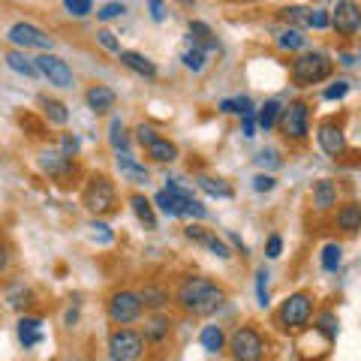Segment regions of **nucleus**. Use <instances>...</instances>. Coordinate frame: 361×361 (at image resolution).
Here are the masks:
<instances>
[{
	"label": "nucleus",
	"mask_w": 361,
	"mask_h": 361,
	"mask_svg": "<svg viewBox=\"0 0 361 361\" xmlns=\"http://www.w3.org/2000/svg\"><path fill=\"white\" fill-rule=\"evenodd\" d=\"M226 292L208 277H187L178 286V304L193 316H211L223 307Z\"/></svg>",
	"instance_id": "obj_1"
},
{
	"label": "nucleus",
	"mask_w": 361,
	"mask_h": 361,
	"mask_svg": "<svg viewBox=\"0 0 361 361\" xmlns=\"http://www.w3.org/2000/svg\"><path fill=\"white\" fill-rule=\"evenodd\" d=\"M331 75V58L325 51H304L301 58L292 61V82L301 87L319 85Z\"/></svg>",
	"instance_id": "obj_2"
},
{
	"label": "nucleus",
	"mask_w": 361,
	"mask_h": 361,
	"mask_svg": "<svg viewBox=\"0 0 361 361\" xmlns=\"http://www.w3.org/2000/svg\"><path fill=\"white\" fill-rule=\"evenodd\" d=\"M277 319L286 331H304L313 319V295H307V292H292V295L280 304Z\"/></svg>",
	"instance_id": "obj_3"
},
{
	"label": "nucleus",
	"mask_w": 361,
	"mask_h": 361,
	"mask_svg": "<svg viewBox=\"0 0 361 361\" xmlns=\"http://www.w3.org/2000/svg\"><path fill=\"white\" fill-rule=\"evenodd\" d=\"M229 353H232L235 361H265L268 343L256 329L244 325V329H238L229 337Z\"/></svg>",
	"instance_id": "obj_4"
},
{
	"label": "nucleus",
	"mask_w": 361,
	"mask_h": 361,
	"mask_svg": "<svg viewBox=\"0 0 361 361\" xmlns=\"http://www.w3.org/2000/svg\"><path fill=\"white\" fill-rule=\"evenodd\" d=\"M145 353V337L133 329H118L109 337V361H139Z\"/></svg>",
	"instance_id": "obj_5"
},
{
	"label": "nucleus",
	"mask_w": 361,
	"mask_h": 361,
	"mask_svg": "<svg viewBox=\"0 0 361 361\" xmlns=\"http://www.w3.org/2000/svg\"><path fill=\"white\" fill-rule=\"evenodd\" d=\"M115 202H118L115 184H111L106 175H94V178H90V184L85 190V205H87V211H94L97 217H99V214L115 211Z\"/></svg>",
	"instance_id": "obj_6"
},
{
	"label": "nucleus",
	"mask_w": 361,
	"mask_h": 361,
	"mask_svg": "<svg viewBox=\"0 0 361 361\" xmlns=\"http://www.w3.org/2000/svg\"><path fill=\"white\" fill-rule=\"evenodd\" d=\"M145 304L139 298V292H130V289H121L109 298V319L115 325H130L142 316Z\"/></svg>",
	"instance_id": "obj_7"
},
{
	"label": "nucleus",
	"mask_w": 361,
	"mask_h": 361,
	"mask_svg": "<svg viewBox=\"0 0 361 361\" xmlns=\"http://www.w3.org/2000/svg\"><path fill=\"white\" fill-rule=\"evenodd\" d=\"M280 130H283L286 139H295V142H304L310 133V109L307 103H289L283 111H280Z\"/></svg>",
	"instance_id": "obj_8"
},
{
	"label": "nucleus",
	"mask_w": 361,
	"mask_h": 361,
	"mask_svg": "<svg viewBox=\"0 0 361 361\" xmlns=\"http://www.w3.org/2000/svg\"><path fill=\"white\" fill-rule=\"evenodd\" d=\"M9 42L18 45V49H39V51L51 49V37H49V33L39 30L37 25H27V21H18V25L9 27Z\"/></svg>",
	"instance_id": "obj_9"
},
{
	"label": "nucleus",
	"mask_w": 361,
	"mask_h": 361,
	"mask_svg": "<svg viewBox=\"0 0 361 361\" xmlns=\"http://www.w3.org/2000/svg\"><path fill=\"white\" fill-rule=\"evenodd\" d=\"M37 66H39V73L49 78V85L54 87H73V70H70V63L61 61L58 54H39L37 58Z\"/></svg>",
	"instance_id": "obj_10"
},
{
	"label": "nucleus",
	"mask_w": 361,
	"mask_h": 361,
	"mask_svg": "<svg viewBox=\"0 0 361 361\" xmlns=\"http://www.w3.org/2000/svg\"><path fill=\"white\" fill-rule=\"evenodd\" d=\"M331 27L341 33V37H355L361 30V6L349 4V0H341L337 9L331 13Z\"/></svg>",
	"instance_id": "obj_11"
},
{
	"label": "nucleus",
	"mask_w": 361,
	"mask_h": 361,
	"mask_svg": "<svg viewBox=\"0 0 361 361\" xmlns=\"http://www.w3.org/2000/svg\"><path fill=\"white\" fill-rule=\"evenodd\" d=\"M316 142H319V148L329 157H341L343 148H346V135L334 121L319 123V130H316Z\"/></svg>",
	"instance_id": "obj_12"
},
{
	"label": "nucleus",
	"mask_w": 361,
	"mask_h": 361,
	"mask_svg": "<svg viewBox=\"0 0 361 361\" xmlns=\"http://www.w3.org/2000/svg\"><path fill=\"white\" fill-rule=\"evenodd\" d=\"M85 99H87V109L90 111H97V115H106V111H111L115 109V90L111 87H106V85H94L85 94Z\"/></svg>",
	"instance_id": "obj_13"
},
{
	"label": "nucleus",
	"mask_w": 361,
	"mask_h": 361,
	"mask_svg": "<svg viewBox=\"0 0 361 361\" xmlns=\"http://www.w3.org/2000/svg\"><path fill=\"white\" fill-rule=\"evenodd\" d=\"M121 63L127 66V70H133L135 75H142V78H157V66H154V61H148L145 54H139V51H127L123 49L121 54Z\"/></svg>",
	"instance_id": "obj_14"
},
{
	"label": "nucleus",
	"mask_w": 361,
	"mask_h": 361,
	"mask_svg": "<svg viewBox=\"0 0 361 361\" xmlns=\"http://www.w3.org/2000/svg\"><path fill=\"white\" fill-rule=\"evenodd\" d=\"M313 205L316 211H331L337 205V184L329 178H322V180H316L313 184Z\"/></svg>",
	"instance_id": "obj_15"
},
{
	"label": "nucleus",
	"mask_w": 361,
	"mask_h": 361,
	"mask_svg": "<svg viewBox=\"0 0 361 361\" xmlns=\"http://www.w3.org/2000/svg\"><path fill=\"white\" fill-rule=\"evenodd\" d=\"M118 169H121V175L133 180V184H148V169H145L139 160H135L133 154H118Z\"/></svg>",
	"instance_id": "obj_16"
},
{
	"label": "nucleus",
	"mask_w": 361,
	"mask_h": 361,
	"mask_svg": "<svg viewBox=\"0 0 361 361\" xmlns=\"http://www.w3.org/2000/svg\"><path fill=\"white\" fill-rule=\"evenodd\" d=\"M18 341L25 343V349L37 346L42 341V319L39 316H21L18 319Z\"/></svg>",
	"instance_id": "obj_17"
},
{
	"label": "nucleus",
	"mask_w": 361,
	"mask_h": 361,
	"mask_svg": "<svg viewBox=\"0 0 361 361\" xmlns=\"http://www.w3.org/2000/svg\"><path fill=\"white\" fill-rule=\"evenodd\" d=\"M337 226H341L346 235L361 232V205L358 202H346V205L337 208Z\"/></svg>",
	"instance_id": "obj_18"
},
{
	"label": "nucleus",
	"mask_w": 361,
	"mask_h": 361,
	"mask_svg": "<svg viewBox=\"0 0 361 361\" xmlns=\"http://www.w3.org/2000/svg\"><path fill=\"white\" fill-rule=\"evenodd\" d=\"M130 208H133V214H135V217H139V223H142V226H145V229H148V232H154V229H157L154 205H151V202L145 199V196H139V193H135V196H130Z\"/></svg>",
	"instance_id": "obj_19"
},
{
	"label": "nucleus",
	"mask_w": 361,
	"mask_h": 361,
	"mask_svg": "<svg viewBox=\"0 0 361 361\" xmlns=\"http://www.w3.org/2000/svg\"><path fill=\"white\" fill-rule=\"evenodd\" d=\"M6 66H9L13 73H18V75H27V78H37V75H39L37 61H30L25 51H9V54H6Z\"/></svg>",
	"instance_id": "obj_20"
},
{
	"label": "nucleus",
	"mask_w": 361,
	"mask_h": 361,
	"mask_svg": "<svg viewBox=\"0 0 361 361\" xmlns=\"http://www.w3.org/2000/svg\"><path fill=\"white\" fill-rule=\"evenodd\" d=\"M196 184H199V190H205L208 196H214V199H232L235 196V190L226 184L223 178H208V175H199L196 178Z\"/></svg>",
	"instance_id": "obj_21"
},
{
	"label": "nucleus",
	"mask_w": 361,
	"mask_h": 361,
	"mask_svg": "<svg viewBox=\"0 0 361 361\" xmlns=\"http://www.w3.org/2000/svg\"><path fill=\"white\" fill-rule=\"evenodd\" d=\"M199 343L202 349H208V353H223L226 349V331L220 329V325H205L199 334Z\"/></svg>",
	"instance_id": "obj_22"
},
{
	"label": "nucleus",
	"mask_w": 361,
	"mask_h": 361,
	"mask_svg": "<svg viewBox=\"0 0 361 361\" xmlns=\"http://www.w3.org/2000/svg\"><path fill=\"white\" fill-rule=\"evenodd\" d=\"M190 39H193V45H199V49H205V51L217 49V37L211 33V27L205 25V21H190Z\"/></svg>",
	"instance_id": "obj_23"
},
{
	"label": "nucleus",
	"mask_w": 361,
	"mask_h": 361,
	"mask_svg": "<svg viewBox=\"0 0 361 361\" xmlns=\"http://www.w3.org/2000/svg\"><path fill=\"white\" fill-rule=\"evenodd\" d=\"M39 166L45 169L49 175H63V172H70V157H66L63 151H45L39 157Z\"/></svg>",
	"instance_id": "obj_24"
},
{
	"label": "nucleus",
	"mask_w": 361,
	"mask_h": 361,
	"mask_svg": "<svg viewBox=\"0 0 361 361\" xmlns=\"http://www.w3.org/2000/svg\"><path fill=\"white\" fill-rule=\"evenodd\" d=\"M145 151H148V157H151L154 163H172L175 157H178V148H175V145L169 142V139H163V135H160L157 142H151Z\"/></svg>",
	"instance_id": "obj_25"
},
{
	"label": "nucleus",
	"mask_w": 361,
	"mask_h": 361,
	"mask_svg": "<svg viewBox=\"0 0 361 361\" xmlns=\"http://www.w3.org/2000/svg\"><path fill=\"white\" fill-rule=\"evenodd\" d=\"M109 142H111V148H115L118 154H123L130 148V135H127V127H123L121 118H111V123H109Z\"/></svg>",
	"instance_id": "obj_26"
},
{
	"label": "nucleus",
	"mask_w": 361,
	"mask_h": 361,
	"mask_svg": "<svg viewBox=\"0 0 361 361\" xmlns=\"http://www.w3.org/2000/svg\"><path fill=\"white\" fill-rule=\"evenodd\" d=\"M39 106H42L45 118H49L51 123H66V121H70V111H66V106L61 103V99H49V97H39Z\"/></svg>",
	"instance_id": "obj_27"
},
{
	"label": "nucleus",
	"mask_w": 361,
	"mask_h": 361,
	"mask_svg": "<svg viewBox=\"0 0 361 361\" xmlns=\"http://www.w3.org/2000/svg\"><path fill=\"white\" fill-rule=\"evenodd\" d=\"M277 45L283 51H298L307 45V37L298 30V27H286V30H280V37H277Z\"/></svg>",
	"instance_id": "obj_28"
},
{
	"label": "nucleus",
	"mask_w": 361,
	"mask_h": 361,
	"mask_svg": "<svg viewBox=\"0 0 361 361\" xmlns=\"http://www.w3.org/2000/svg\"><path fill=\"white\" fill-rule=\"evenodd\" d=\"M280 111H283V106H280L277 99H268V103H265L262 109H259L256 123H259V127H262V130L268 133V130H271V127H274V123L280 121Z\"/></svg>",
	"instance_id": "obj_29"
},
{
	"label": "nucleus",
	"mask_w": 361,
	"mask_h": 361,
	"mask_svg": "<svg viewBox=\"0 0 361 361\" xmlns=\"http://www.w3.org/2000/svg\"><path fill=\"white\" fill-rule=\"evenodd\" d=\"M139 298H142V304H145L148 310H163L166 304H169V292L157 289V286H145V289L139 292Z\"/></svg>",
	"instance_id": "obj_30"
},
{
	"label": "nucleus",
	"mask_w": 361,
	"mask_h": 361,
	"mask_svg": "<svg viewBox=\"0 0 361 361\" xmlns=\"http://www.w3.org/2000/svg\"><path fill=\"white\" fill-rule=\"evenodd\" d=\"M169 329H172V322H169L166 316H154V319L148 322V329H145V341H151V343H160L163 337L169 334Z\"/></svg>",
	"instance_id": "obj_31"
},
{
	"label": "nucleus",
	"mask_w": 361,
	"mask_h": 361,
	"mask_svg": "<svg viewBox=\"0 0 361 361\" xmlns=\"http://www.w3.org/2000/svg\"><path fill=\"white\" fill-rule=\"evenodd\" d=\"M283 21L289 27H310V9H304V6H286L283 9Z\"/></svg>",
	"instance_id": "obj_32"
},
{
	"label": "nucleus",
	"mask_w": 361,
	"mask_h": 361,
	"mask_svg": "<svg viewBox=\"0 0 361 361\" xmlns=\"http://www.w3.org/2000/svg\"><path fill=\"white\" fill-rule=\"evenodd\" d=\"M205 58H208V51H205V49H199V45H193V49H187L184 54H180L184 66H187V70H193V73H202V70H205Z\"/></svg>",
	"instance_id": "obj_33"
},
{
	"label": "nucleus",
	"mask_w": 361,
	"mask_h": 361,
	"mask_svg": "<svg viewBox=\"0 0 361 361\" xmlns=\"http://www.w3.org/2000/svg\"><path fill=\"white\" fill-rule=\"evenodd\" d=\"M343 262V247L341 244H325L322 247V268L325 271H337Z\"/></svg>",
	"instance_id": "obj_34"
},
{
	"label": "nucleus",
	"mask_w": 361,
	"mask_h": 361,
	"mask_svg": "<svg viewBox=\"0 0 361 361\" xmlns=\"http://www.w3.org/2000/svg\"><path fill=\"white\" fill-rule=\"evenodd\" d=\"M316 331H319L322 337H325V341H334V337H337V316L331 313V310H325L322 316H319V319H316Z\"/></svg>",
	"instance_id": "obj_35"
},
{
	"label": "nucleus",
	"mask_w": 361,
	"mask_h": 361,
	"mask_svg": "<svg viewBox=\"0 0 361 361\" xmlns=\"http://www.w3.org/2000/svg\"><path fill=\"white\" fill-rule=\"evenodd\" d=\"M268 271L265 268H259L256 271V304H259V307H268V304H271V298H268Z\"/></svg>",
	"instance_id": "obj_36"
},
{
	"label": "nucleus",
	"mask_w": 361,
	"mask_h": 361,
	"mask_svg": "<svg viewBox=\"0 0 361 361\" xmlns=\"http://www.w3.org/2000/svg\"><path fill=\"white\" fill-rule=\"evenodd\" d=\"M202 247H208V250H211L214 256H220V259H229V256H232V250L226 247V241H220L214 232H208V238H205V244H202Z\"/></svg>",
	"instance_id": "obj_37"
},
{
	"label": "nucleus",
	"mask_w": 361,
	"mask_h": 361,
	"mask_svg": "<svg viewBox=\"0 0 361 361\" xmlns=\"http://www.w3.org/2000/svg\"><path fill=\"white\" fill-rule=\"evenodd\" d=\"M154 202H157V208H160V211L166 214V217H180V214H178V205L172 202V196H169L166 190H160V193L154 196Z\"/></svg>",
	"instance_id": "obj_38"
},
{
	"label": "nucleus",
	"mask_w": 361,
	"mask_h": 361,
	"mask_svg": "<svg viewBox=\"0 0 361 361\" xmlns=\"http://www.w3.org/2000/svg\"><path fill=\"white\" fill-rule=\"evenodd\" d=\"M66 13L75 16V18H85L90 13V6H94V0H63Z\"/></svg>",
	"instance_id": "obj_39"
},
{
	"label": "nucleus",
	"mask_w": 361,
	"mask_h": 361,
	"mask_svg": "<svg viewBox=\"0 0 361 361\" xmlns=\"http://www.w3.org/2000/svg\"><path fill=\"white\" fill-rule=\"evenodd\" d=\"M349 94V82H346V78H337V82L331 85V87H325V99H343Z\"/></svg>",
	"instance_id": "obj_40"
},
{
	"label": "nucleus",
	"mask_w": 361,
	"mask_h": 361,
	"mask_svg": "<svg viewBox=\"0 0 361 361\" xmlns=\"http://www.w3.org/2000/svg\"><path fill=\"white\" fill-rule=\"evenodd\" d=\"M310 27H313V30L331 27V16L325 13V9H310Z\"/></svg>",
	"instance_id": "obj_41"
},
{
	"label": "nucleus",
	"mask_w": 361,
	"mask_h": 361,
	"mask_svg": "<svg viewBox=\"0 0 361 361\" xmlns=\"http://www.w3.org/2000/svg\"><path fill=\"white\" fill-rule=\"evenodd\" d=\"M97 39H99V45H103L106 51H115V54L123 51V49H121V42L115 39V33H111V30H99V33H97Z\"/></svg>",
	"instance_id": "obj_42"
},
{
	"label": "nucleus",
	"mask_w": 361,
	"mask_h": 361,
	"mask_svg": "<svg viewBox=\"0 0 361 361\" xmlns=\"http://www.w3.org/2000/svg\"><path fill=\"white\" fill-rule=\"evenodd\" d=\"M135 139H139V142L145 145V148H148V145H151V142H157L160 135H157V130L151 127V123H139V127H135Z\"/></svg>",
	"instance_id": "obj_43"
},
{
	"label": "nucleus",
	"mask_w": 361,
	"mask_h": 361,
	"mask_svg": "<svg viewBox=\"0 0 361 361\" xmlns=\"http://www.w3.org/2000/svg\"><path fill=\"white\" fill-rule=\"evenodd\" d=\"M90 229H94V232H90V235H94V241H99V244H111V229H109L106 223L94 220V223H90Z\"/></svg>",
	"instance_id": "obj_44"
},
{
	"label": "nucleus",
	"mask_w": 361,
	"mask_h": 361,
	"mask_svg": "<svg viewBox=\"0 0 361 361\" xmlns=\"http://www.w3.org/2000/svg\"><path fill=\"white\" fill-rule=\"evenodd\" d=\"M123 13H127V6H123V4H106L97 16H99V21H111V18H118Z\"/></svg>",
	"instance_id": "obj_45"
},
{
	"label": "nucleus",
	"mask_w": 361,
	"mask_h": 361,
	"mask_svg": "<svg viewBox=\"0 0 361 361\" xmlns=\"http://www.w3.org/2000/svg\"><path fill=\"white\" fill-rule=\"evenodd\" d=\"M274 184H277V180L271 178V175H256V178H253V190H256V193H271V190H274Z\"/></svg>",
	"instance_id": "obj_46"
},
{
	"label": "nucleus",
	"mask_w": 361,
	"mask_h": 361,
	"mask_svg": "<svg viewBox=\"0 0 361 361\" xmlns=\"http://www.w3.org/2000/svg\"><path fill=\"white\" fill-rule=\"evenodd\" d=\"M241 133L247 135V139H253V135H256V115H253V109L241 115Z\"/></svg>",
	"instance_id": "obj_47"
},
{
	"label": "nucleus",
	"mask_w": 361,
	"mask_h": 361,
	"mask_svg": "<svg viewBox=\"0 0 361 361\" xmlns=\"http://www.w3.org/2000/svg\"><path fill=\"white\" fill-rule=\"evenodd\" d=\"M280 253H283V238H280V235H271L268 247H265V256L268 259H280Z\"/></svg>",
	"instance_id": "obj_48"
},
{
	"label": "nucleus",
	"mask_w": 361,
	"mask_h": 361,
	"mask_svg": "<svg viewBox=\"0 0 361 361\" xmlns=\"http://www.w3.org/2000/svg\"><path fill=\"white\" fill-rule=\"evenodd\" d=\"M256 160H259V166H271V169H277V166H280V154H277L274 148H268V151L259 154Z\"/></svg>",
	"instance_id": "obj_49"
},
{
	"label": "nucleus",
	"mask_w": 361,
	"mask_h": 361,
	"mask_svg": "<svg viewBox=\"0 0 361 361\" xmlns=\"http://www.w3.org/2000/svg\"><path fill=\"white\" fill-rule=\"evenodd\" d=\"M184 232H187V238L196 244H205V238H208V229H202V226H187Z\"/></svg>",
	"instance_id": "obj_50"
},
{
	"label": "nucleus",
	"mask_w": 361,
	"mask_h": 361,
	"mask_svg": "<svg viewBox=\"0 0 361 361\" xmlns=\"http://www.w3.org/2000/svg\"><path fill=\"white\" fill-rule=\"evenodd\" d=\"M61 148H63V154H66V157H75V154H78V139H75V135L66 133L63 139H61Z\"/></svg>",
	"instance_id": "obj_51"
},
{
	"label": "nucleus",
	"mask_w": 361,
	"mask_h": 361,
	"mask_svg": "<svg viewBox=\"0 0 361 361\" xmlns=\"http://www.w3.org/2000/svg\"><path fill=\"white\" fill-rule=\"evenodd\" d=\"M148 6H151V18H154V21H163V18H166L163 0H148Z\"/></svg>",
	"instance_id": "obj_52"
},
{
	"label": "nucleus",
	"mask_w": 361,
	"mask_h": 361,
	"mask_svg": "<svg viewBox=\"0 0 361 361\" xmlns=\"http://www.w3.org/2000/svg\"><path fill=\"white\" fill-rule=\"evenodd\" d=\"M220 111L232 115V111H238V103H235V99H223V103H220Z\"/></svg>",
	"instance_id": "obj_53"
},
{
	"label": "nucleus",
	"mask_w": 361,
	"mask_h": 361,
	"mask_svg": "<svg viewBox=\"0 0 361 361\" xmlns=\"http://www.w3.org/2000/svg\"><path fill=\"white\" fill-rule=\"evenodd\" d=\"M6 265H9V253H6V247H0V274L6 271Z\"/></svg>",
	"instance_id": "obj_54"
},
{
	"label": "nucleus",
	"mask_w": 361,
	"mask_h": 361,
	"mask_svg": "<svg viewBox=\"0 0 361 361\" xmlns=\"http://www.w3.org/2000/svg\"><path fill=\"white\" fill-rule=\"evenodd\" d=\"M229 241H232L235 247H238V250H241V253H247V247H244V241H241V238H238V235H235V232H229Z\"/></svg>",
	"instance_id": "obj_55"
},
{
	"label": "nucleus",
	"mask_w": 361,
	"mask_h": 361,
	"mask_svg": "<svg viewBox=\"0 0 361 361\" xmlns=\"http://www.w3.org/2000/svg\"><path fill=\"white\" fill-rule=\"evenodd\" d=\"M341 63H343V66H353L355 58H353V54H341Z\"/></svg>",
	"instance_id": "obj_56"
},
{
	"label": "nucleus",
	"mask_w": 361,
	"mask_h": 361,
	"mask_svg": "<svg viewBox=\"0 0 361 361\" xmlns=\"http://www.w3.org/2000/svg\"><path fill=\"white\" fill-rule=\"evenodd\" d=\"M180 4H193V0H180Z\"/></svg>",
	"instance_id": "obj_57"
}]
</instances>
